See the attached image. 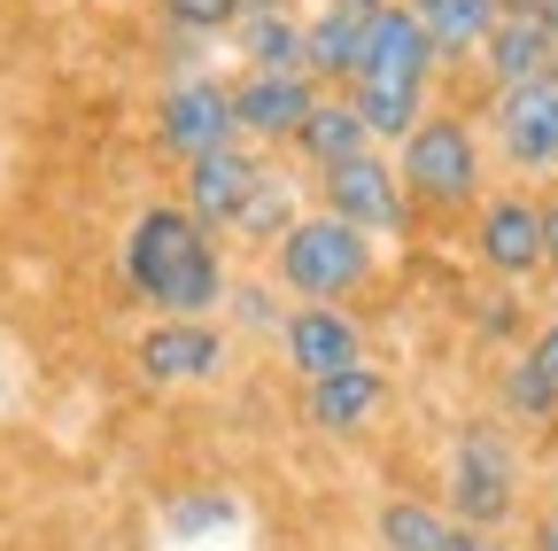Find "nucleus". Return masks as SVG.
<instances>
[{
    "label": "nucleus",
    "mask_w": 558,
    "mask_h": 551,
    "mask_svg": "<svg viewBox=\"0 0 558 551\" xmlns=\"http://www.w3.org/2000/svg\"><path fill=\"white\" fill-rule=\"evenodd\" d=\"M365 16L373 9H349V0H311L303 9V71L333 94L357 62V39H365Z\"/></svg>",
    "instance_id": "nucleus-19"
},
{
    "label": "nucleus",
    "mask_w": 558,
    "mask_h": 551,
    "mask_svg": "<svg viewBox=\"0 0 558 551\" xmlns=\"http://www.w3.org/2000/svg\"><path fill=\"white\" fill-rule=\"evenodd\" d=\"M117 288L148 319H218L233 288V249L179 194H148L117 241Z\"/></svg>",
    "instance_id": "nucleus-1"
},
{
    "label": "nucleus",
    "mask_w": 558,
    "mask_h": 551,
    "mask_svg": "<svg viewBox=\"0 0 558 551\" xmlns=\"http://www.w3.org/2000/svg\"><path fill=\"white\" fill-rule=\"evenodd\" d=\"M148 16H156L163 47L179 55V71H186V62H202L233 32V0H148Z\"/></svg>",
    "instance_id": "nucleus-21"
},
{
    "label": "nucleus",
    "mask_w": 558,
    "mask_h": 551,
    "mask_svg": "<svg viewBox=\"0 0 558 551\" xmlns=\"http://www.w3.org/2000/svg\"><path fill=\"white\" fill-rule=\"evenodd\" d=\"M388 404H396L388 366L357 358V366H341V373L303 381V388H295V420H303L311 435H365V428L388 420Z\"/></svg>",
    "instance_id": "nucleus-14"
},
{
    "label": "nucleus",
    "mask_w": 558,
    "mask_h": 551,
    "mask_svg": "<svg viewBox=\"0 0 558 551\" xmlns=\"http://www.w3.org/2000/svg\"><path fill=\"white\" fill-rule=\"evenodd\" d=\"M403 9H411L418 32H427L442 71H465V62L481 55V39H488V24L505 16V0H403Z\"/></svg>",
    "instance_id": "nucleus-18"
},
{
    "label": "nucleus",
    "mask_w": 558,
    "mask_h": 551,
    "mask_svg": "<svg viewBox=\"0 0 558 551\" xmlns=\"http://www.w3.org/2000/svg\"><path fill=\"white\" fill-rule=\"evenodd\" d=\"M520 528H527V551H558V498H543Z\"/></svg>",
    "instance_id": "nucleus-27"
},
{
    "label": "nucleus",
    "mask_w": 558,
    "mask_h": 551,
    "mask_svg": "<svg viewBox=\"0 0 558 551\" xmlns=\"http://www.w3.org/2000/svg\"><path fill=\"white\" fill-rule=\"evenodd\" d=\"M465 319H473V342H488V350H505V358L520 350L527 326H535L520 288H488V296H473V303H465Z\"/></svg>",
    "instance_id": "nucleus-23"
},
{
    "label": "nucleus",
    "mask_w": 558,
    "mask_h": 551,
    "mask_svg": "<svg viewBox=\"0 0 558 551\" xmlns=\"http://www.w3.org/2000/svg\"><path fill=\"white\" fill-rule=\"evenodd\" d=\"M535 194H543V280H558V179Z\"/></svg>",
    "instance_id": "nucleus-26"
},
{
    "label": "nucleus",
    "mask_w": 558,
    "mask_h": 551,
    "mask_svg": "<svg viewBox=\"0 0 558 551\" xmlns=\"http://www.w3.org/2000/svg\"><path fill=\"white\" fill-rule=\"evenodd\" d=\"M218 528H241V498H226V490L171 498V536H218Z\"/></svg>",
    "instance_id": "nucleus-24"
},
{
    "label": "nucleus",
    "mask_w": 558,
    "mask_h": 551,
    "mask_svg": "<svg viewBox=\"0 0 558 551\" xmlns=\"http://www.w3.org/2000/svg\"><path fill=\"white\" fill-rule=\"evenodd\" d=\"M365 543H373V551H512L505 536L465 528L458 513H442V498H418V490H388V498H373Z\"/></svg>",
    "instance_id": "nucleus-13"
},
{
    "label": "nucleus",
    "mask_w": 558,
    "mask_h": 551,
    "mask_svg": "<svg viewBox=\"0 0 558 551\" xmlns=\"http://www.w3.org/2000/svg\"><path fill=\"white\" fill-rule=\"evenodd\" d=\"M388 164H396V179H403V194H411L418 226H427V218H465L473 202L488 194V132H481L473 109L435 101V109L388 148Z\"/></svg>",
    "instance_id": "nucleus-3"
},
{
    "label": "nucleus",
    "mask_w": 558,
    "mask_h": 551,
    "mask_svg": "<svg viewBox=\"0 0 558 551\" xmlns=\"http://www.w3.org/2000/svg\"><path fill=\"white\" fill-rule=\"evenodd\" d=\"M488 411H497L512 435H550V428H558V396H550V381H543L520 350L497 366V381H488Z\"/></svg>",
    "instance_id": "nucleus-20"
},
{
    "label": "nucleus",
    "mask_w": 558,
    "mask_h": 551,
    "mask_svg": "<svg viewBox=\"0 0 558 551\" xmlns=\"http://www.w3.org/2000/svg\"><path fill=\"white\" fill-rule=\"evenodd\" d=\"M473 71L488 94H512V86H535V79H558V24L550 9L535 0V9H505L497 24H488Z\"/></svg>",
    "instance_id": "nucleus-16"
},
{
    "label": "nucleus",
    "mask_w": 558,
    "mask_h": 551,
    "mask_svg": "<svg viewBox=\"0 0 558 551\" xmlns=\"http://www.w3.org/2000/svg\"><path fill=\"white\" fill-rule=\"evenodd\" d=\"M505 9H535V0H505Z\"/></svg>",
    "instance_id": "nucleus-29"
},
{
    "label": "nucleus",
    "mask_w": 558,
    "mask_h": 551,
    "mask_svg": "<svg viewBox=\"0 0 558 551\" xmlns=\"http://www.w3.org/2000/svg\"><path fill=\"white\" fill-rule=\"evenodd\" d=\"M380 141L365 132V117L349 109V94H318L311 101V117H303V132L288 141V164L303 171V179H318V171H341V164H357V156H373Z\"/></svg>",
    "instance_id": "nucleus-17"
},
{
    "label": "nucleus",
    "mask_w": 558,
    "mask_h": 551,
    "mask_svg": "<svg viewBox=\"0 0 558 551\" xmlns=\"http://www.w3.org/2000/svg\"><path fill=\"white\" fill-rule=\"evenodd\" d=\"M241 132H233V94H226V71H209V62H186V71H171L156 86V109H148V148L156 164L186 171L202 156H218L233 148Z\"/></svg>",
    "instance_id": "nucleus-6"
},
{
    "label": "nucleus",
    "mask_w": 558,
    "mask_h": 551,
    "mask_svg": "<svg viewBox=\"0 0 558 551\" xmlns=\"http://www.w3.org/2000/svg\"><path fill=\"white\" fill-rule=\"evenodd\" d=\"M311 194H318V211H326V218L357 226V233L380 241V249H396V241L418 233V211H411V194H403L388 148H373V156H357V164H341V171H318Z\"/></svg>",
    "instance_id": "nucleus-9"
},
{
    "label": "nucleus",
    "mask_w": 558,
    "mask_h": 551,
    "mask_svg": "<svg viewBox=\"0 0 558 551\" xmlns=\"http://www.w3.org/2000/svg\"><path fill=\"white\" fill-rule=\"evenodd\" d=\"M435 79H442V62L427 47V32L411 24L403 0H388V9L365 16V39H357V62H349V79L333 94H349V109L365 117V132L380 148H396L403 132L435 109Z\"/></svg>",
    "instance_id": "nucleus-2"
},
{
    "label": "nucleus",
    "mask_w": 558,
    "mask_h": 551,
    "mask_svg": "<svg viewBox=\"0 0 558 551\" xmlns=\"http://www.w3.org/2000/svg\"><path fill=\"white\" fill-rule=\"evenodd\" d=\"M264 280L288 303H357L380 280V241H365L357 226L326 218L318 202L264 249Z\"/></svg>",
    "instance_id": "nucleus-5"
},
{
    "label": "nucleus",
    "mask_w": 558,
    "mask_h": 551,
    "mask_svg": "<svg viewBox=\"0 0 558 551\" xmlns=\"http://www.w3.org/2000/svg\"><path fill=\"white\" fill-rule=\"evenodd\" d=\"M442 513H458L465 528L512 536L527 520V451L497 411H473L442 443Z\"/></svg>",
    "instance_id": "nucleus-4"
},
{
    "label": "nucleus",
    "mask_w": 558,
    "mask_h": 551,
    "mask_svg": "<svg viewBox=\"0 0 558 551\" xmlns=\"http://www.w3.org/2000/svg\"><path fill=\"white\" fill-rule=\"evenodd\" d=\"M465 249L481 264L488 288H535L543 280V194L535 187H488L473 211H465Z\"/></svg>",
    "instance_id": "nucleus-7"
},
{
    "label": "nucleus",
    "mask_w": 558,
    "mask_h": 551,
    "mask_svg": "<svg viewBox=\"0 0 558 551\" xmlns=\"http://www.w3.org/2000/svg\"><path fill=\"white\" fill-rule=\"evenodd\" d=\"M543 481H550V498H558V451H550V466H543Z\"/></svg>",
    "instance_id": "nucleus-28"
},
{
    "label": "nucleus",
    "mask_w": 558,
    "mask_h": 551,
    "mask_svg": "<svg viewBox=\"0 0 558 551\" xmlns=\"http://www.w3.org/2000/svg\"><path fill=\"white\" fill-rule=\"evenodd\" d=\"M124 358L148 396H186L233 366V334H226V319H148Z\"/></svg>",
    "instance_id": "nucleus-8"
},
{
    "label": "nucleus",
    "mask_w": 558,
    "mask_h": 551,
    "mask_svg": "<svg viewBox=\"0 0 558 551\" xmlns=\"http://www.w3.org/2000/svg\"><path fill=\"white\" fill-rule=\"evenodd\" d=\"M271 164H279V156H264V148L233 141V148H218V156H202V164H186L171 194H179L186 211H194V218H202L209 233H218V241L233 249V226H241V211L256 202V187L271 179Z\"/></svg>",
    "instance_id": "nucleus-12"
},
{
    "label": "nucleus",
    "mask_w": 558,
    "mask_h": 551,
    "mask_svg": "<svg viewBox=\"0 0 558 551\" xmlns=\"http://www.w3.org/2000/svg\"><path fill=\"white\" fill-rule=\"evenodd\" d=\"M226 94H233V132L264 156H288V141L303 132L311 101L326 94L318 79L303 71H226Z\"/></svg>",
    "instance_id": "nucleus-11"
},
{
    "label": "nucleus",
    "mask_w": 558,
    "mask_h": 551,
    "mask_svg": "<svg viewBox=\"0 0 558 551\" xmlns=\"http://www.w3.org/2000/svg\"><path fill=\"white\" fill-rule=\"evenodd\" d=\"M520 358L550 381V396H558V311H543L535 326H527V342H520Z\"/></svg>",
    "instance_id": "nucleus-25"
},
{
    "label": "nucleus",
    "mask_w": 558,
    "mask_h": 551,
    "mask_svg": "<svg viewBox=\"0 0 558 551\" xmlns=\"http://www.w3.org/2000/svg\"><path fill=\"white\" fill-rule=\"evenodd\" d=\"M218 319H226L233 342H241V334H248V342H271L279 319H288V296H279L264 272H233V288H226V311H218Z\"/></svg>",
    "instance_id": "nucleus-22"
},
{
    "label": "nucleus",
    "mask_w": 558,
    "mask_h": 551,
    "mask_svg": "<svg viewBox=\"0 0 558 551\" xmlns=\"http://www.w3.org/2000/svg\"><path fill=\"white\" fill-rule=\"evenodd\" d=\"M481 132H488V156H497L520 187H550L558 179V79L488 94Z\"/></svg>",
    "instance_id": "nucleus-10"
},
{
    "label": "nucleus",
    "mask_w": 558,
    "mask_h": 551,
    "mask_svg": "<svg viewBox=\"0 0 558 551\" xmlns=\"http://www.w3.org/2000/svg\"><path fill=\"white\" fill-rule=\"evenodd\" d=\"M279 366H288L295 381H318V373H341L365 358V319L349 303H288V319H279L271 334Z\"/></svg>",
    "instance_id": "nucleus-15"
}]
</instances>
